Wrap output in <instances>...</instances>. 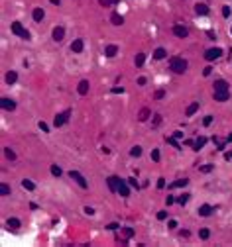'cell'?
I'll list each match as a JSON object with an SVG mask.
<instances>
[{"label":"cell","instance_id":"obj_1","mask_svg":"<svg viewBox=\"0 0 232 247\" xmlns=\"http://www.w3.org/2000/svg\"><path fill=\"white\" fill-rule=\"evenodd\" d=\"M169 67H171L173 73H177V75H183V73L187 71V61L181 57H173L171 61H169Z\"/></svg>","mask_w":232,"mask_h":247},{"label":"cell","instance_id":"obj_2","mask_svg":"<svg viewBox=\"0 0 232 247\" xmlns=\"http://www.w3.org/2000/svg\"><path fill=\"white\" fill-rule=\"evenodd\" d=\"M10 28H12V32L16 33V35H20V37H24V39H30V32L22 26L20 22H12V26H10Z\"/></svg>","mask_w":232,"mask_h":247},{"label":"cell","instance_id":"obj_3","mask_svg":"<svg viewBox=\"0 0 232 247\" xmlns=\"http://www.w3.org/2000/svg\"><path fill=\"white\" fill-rule=\"evenodd\" d=\"M71 118V110H65V112H61V114H57L55 116V120H53V126L55 128H61L63 124H67V120Z\"/></svg>","mask_w":232,"mask_h":247},{"label":"cell","instance_id":"obj_4","mask_svg":"<svg viewBox=\"0 0 232 247\" xmlns=\"http://www.w3.org/2000/svg\"><path fill=\"white\" fill-rule=\"evenodd\" d=\"M220 55H222V49H219V47H212V49H206L205 51L206 61H214V59H219Z\"/></svg>","mask_w":232,"mask_h":247},{"label":"cell","instance_id":"obj_5","mask_svg":"<svg viewBox=\"0 0 232 247\" xmlns=\"http://www.w3.org/2000/svg\"><path fill=\"white\" fill-rule=\"evenodd\" d=\"M0 106H2V110H6V112L16 110V102H14V100H10V98H6V96L0 98Z\"/></svg>","mask_w":232,"mask_h":247},{"label":"cell","instance_id":"obj_6","mask_svg":"<svg viewBox=\"0 0 232 247\" xmlns=\"http://www.w3.org/2000/svg\"><path fill=\"white\" fill-rule=\"evenodd\" d=\"M69 176H71L73 181H77V184H79L81 188H87V181H85V176L81 175L79 171H71V173H69Z\"/></svg>","mask_w":232,"mask_h":247},{"label":"cell","instance_id":"obj_7","mask_svg":"<svg viewBox=\"0 0 232 247\" xmlns=\"http://www.w3.org/2000/svg\"><path fill=\"white\" fill-rule=\"evenodd\" d=\"M173 33H175L177 37H187V35H189L187 28L185 26H179V24H177V26H173Z\"/></svg>","mask_w":232,"mask_h":247},{"label":"cell","instance_id":"obj_8","mask_svg":"<svg viewBox=\"0 0 232 247\" xmlns=\"http://www.w3.org/2000/svg\"><path fill=\"white\" fill-rule=\"evenodd\" d=\"M230 98L228 90H214V100H219V102H226Z\"/></svg>","mask_w":232,"mask_h":247},{"label":"cell","instance_id":"obj_9","mask_svg":"<svg viewBox=\"0 0 232 247\" xmlns=\"http://www.w3.org/2000/svg\"><path fill=\"white\" fill-rule=\"evenodd\" d=\"M63 37H65V30L61 26H55L53 28V39H55V41H61Z\"/></svg>","mask_w":232,"mask_h":247},{"label":"cell","instance_id":"obj_10","mask_svg":"<svg viewBox=\"0 0 232 247\" xmlns=\"http://www.w3.org/2000/svg\"><path fill=\"white\" fill-rule=\"evenodd\" d=\"M120 181H122V179H120V176H108V186H110V190H114V192H116V190H118V184H120Z\"/></svg>","mask_w":232,"mask_h":247},{"label":"cell","instance_id":"obj_11","mask_svg":"<svg viewBox=\"0 0 232 247\" xmlns=\"http://www.w3.org/2000/svg\"><path fill=\"white\" fill-rule=\"evenodd\" d=\"M212 212H214V206H209V204H205V206H201V208H199V216H203V218L211 216Z\"/></svg>","mask_w":232,"mask_h":247},{"label":"cell","instance_id":"obj_12","mask_svg":"<svg viewBox=\"0 0 232 247\" xmlns=\"http://www.w3.org/2000/svg\"><path fill=\"white\" fill-rule=\"evenodd\" d=\"M165 57H167V49L165 47H158L155 53H153V59H155V61H161V59H165Z\"/></svg>","mask_w":232,"mask_h":247},{"label":"cell","instance_id":"obj_13","mask_svg":"<svg viewBox=\"0 0 232 247\" xmlns=\"http://www.w3.org/2000/svg\"><path fill=\"white\" fill-rule=\"evenodd\" d=\"M118 194H122V196H130V186H128L124 181H120V184H118V190H116Z\"/></svg>","mask_w":232,"mask_h":247},{"label":"cell","instance_id":"obj_14","mask_svg":"<svg viewBox=\"0 0 232 247\" xmlns=\"http://www.w3.org/2000/svg\"><path fill=\"white\" fill-rule=\"evenodd\" d=\"M83 47H85L83 39H75L73 43H71V51H73V53H81V51H83Z\"/></svg>","mask_w":232,"mask_h":247},{"label":"cell","instance_id":"obj_15","mask_svg":"<svg viewBox=\"0 0 232 247\" xmlns=\"http://www.w3.org/2000/svg\"><path fill=\"white\" fill-rule=\"evenodd\" d=\"M77 92H79L81 96H83V94H87V92H89V80H81L79 86H77Z\"/></svg>","mask_w":232,"mask_h":247},{"label":"cell","instance_id":"obj_16","mask_svg":"<svg viewBox=\"0 0 232 247\" xmlns=\"http://www.w3.org/2000/svg\"><path fill=\"white\" fill-rule=\"evenodd\" d=\"M195 12L199 14V16H206V14H209V6H206V4H197V6H195Z\"/></svg>","mask_w":232,"mask_h":247},{"label":"cell","instance_id":"obj_17","mask_svg":"<svg viewBox=\"0 0 232 247\" xmlns=\"http://www.w3.org/2000/svg\"><path fill=\"white\" fill-rule=\"evenodd\" d=\"M6 226L10 229H18V228H20V220H18V218H8V220H6Z\"/></svg>","mask_w":232,"mask_h":247},{"label":"cell","instance_id":"obj_18","mask_svg":"<svg viewBox=\"0 0 232 247\" xmlns=\"http://www.w3.org/2000/svg\"><path fill=\"white\" fill-rule=\"evenodd\" d=\"M32 16H33V20H35V22H41V20H43V16H45V12H43L41 8H33Z\"/></svg>","mask_w":232,"mask_h":247},{"label":"cell","instance_id":"obj_19","mask_svg":"<svg viewBox=\"0 0 232 247\" xmlns=\"http://www.w3.org/2000/svg\"><path fill=\"white\" fill-rule=\"evenodd\" d=\"M16 80H18V73H16V71H8L6 73V83H8V85H14Z\"/></svg>","mask_w":232,"mask_h":247},{"label":"cell","instance_id":"obj_20","mask_svg":"<svg viewBox=\"0 0 232 247\" xmlns=\"http://www.w3.org/2000/svg\"><path fill=\"white\" fill-rule=\"evenodd\" d=\"M197 110H199V102H193V104L187 106L185 114H187V116H195V112H197Z\"/></svg>","mask_w":232,"mask_h":247},{"label":"cell","instance_id":"obj_21","mask_svg":"<svg viewBox=\"0 0 232 247\" xmlns=\"http://www.w3.org/2000/svg\"><path fill=\"white\" fill-rule=\"evenodd\" d=\"M152 116V112H150V108H142V110H140V116H138V120L140 122H146L148 118Z\"/></svg>","mask_w":232,"mask_h":247},{"label":"cell","instance_id":"obj_22","mask_svg":"<svg viewBox=\"0 0 232 247\" xmlns=\"http://www.w3.org/2000/svg\"><path fill=\"white\" fill-rule=\"evenodd\" d=\"M214 90H228V83L226 80H214Z\"/></svg>","mask_w":232,"mask_h":247},{"label":"cell","instance_id":"obj_23","mask_svg":"<svg viewBox=\"0 0 232 247\" xmlns=\"http://www.w3.org/2000/svg\"><path fill=\"white\" fill-rule=\"evenodd\" d=\"M187 179H179V181H175V182H171V184H169V188H181V186H185L187 184Z\"/></svg>","mask_w":232,"mask_h":247},{"label":"cell","instance_id":"obj_24","mask_svg":"<svg viewBox=\"0 0 232 247\" xmlns=\"http://www.w3.org/2000/svg\"><path fill=\"white\" fill-rule=\"evenodd\" d=\"M104 53H106V57H114V55L118 53V47H116V45H108L104 49Z\"/></svg>","mask_w":232,"mask_h":247},{"label":"cell","instance_id":"obj_25","mask_svg":"<svg viewBox=\"0 0 232 247\" xmlns=\"http://www.w3.org/2000/svg\"><path fill=\"white\" fill-rule=\"evenodd\" d=\"M144 61H146V55H144V53H138V55H136V59H134L136 67H144Z\"/></svg>","mask_w":232,"mask_h":247},{"label":"cell","instance_id":"obj_26","mask_svg":"<svg viewBox=\"0 0 232 247\" xmlns=\"http://www.w3.org/2000/svg\"><path fill=\"white\" fill-rule=\"evenodd\" d=\"M110 18H112V24H114V26H120V24L124 22V20H122V16H120L118 12H114L112 16H110Z\"/></svg>","mask_w":232,"mask_h":247},{"label":"cell","instance_id":"obj_27","mask_svg":"<svg viewBox=\"0 0 232 247\" xmlns=\"http://www.w3.org/2000/svg\"><path fill=\"white\" fill-rule=\"evenodd\" d=\"M22 186H24L26 190H35V184H33L32 181H28V179H24V181H22Z\"/></svg>","mask_w":232,"mask_h":247},{"label":"cell","instance_id":"obj_28","mask_svg":"<svg viewBox=\"0 0 232 247\" xmlns=\"http://www.w3.org/2000/svg\"><path fill=\"white\" fill-rule=\"evenodd\" d=\"M130 155H132V157H140V155H142V147H140V145L132 147V149H130Z\"/></svg>","mask_w":232,"mask_h":247},{"label":"cell","instance_id":"obj_29","mask_svg":"<svg viewBox=\"0 0 232 247\" xmlns=\"http://www.w3.org/2000/svg\"><path fill=\"white\" fill-rule=\"evenodd\" d=\"M205 143H206V137H199V139L195 141V145H193V147H195V149H201Z\"/></svg>","mask_w":232,"mask_h":247},{"label":"cell","instance_id":"obj_30","mask_svg":"<svg viewBox=\"0 0 232 247\" xmlns=\"http://www.w3.org/2000/svg\"><path fill=\"white\" fill-rule=\"evenodd\" d=\"M0 194H2V196L10 194V186H8V184H0Z\"/></svg>","mask_w":232,"mask_h":247},{"label":"cell","instance_id":"obj_31","mask_svg":"<svg viewBox=\"0 0 232 247\" xmlns=\"http://www.w3.org/2000/svg\"><path fill=\"white\" fill-rule=\"evenodd\" d=\"M51 175H53V176H59V175H61V167H57V165H51Z\"/></svg>","mask_w":232,"mask_h":247},{"label":"cell","instance_id":"obj_32","mask_svg":"<svg viewBox=\"0 0 232 247\" xmlns=\"http://www.w3.org/2000/svg\"><path fill=\"white\" fill-rule=\"evenodd\" d=\"M4 155H6L10 161H14V159H16V153H14L12 149H4Z\"/></svg>","mask_w":232,"mask_h":247},{"label":"cell","instance_id":"obj_33","mask_svg":"<svg viewBox=\"0 0 232 247\" xmlns=\"http://www.w3.org/2000/svg\"><path fill=\"white\" fill-rule=\"evenodd\" d=\"M209 235H211L209 229H201V231H199V237H201V239H209Z\"/></svg>","mask_w":232,"mask_h":247},{"label":"cell","instance_id":"obj_34","mask_svg":"<svg viewBox=\"0 0 232 247\" xmlns=\"http://www.w3.org/2000/svg\"><path fill=\"white\" fill-rule=\"evenodd\" d=\"M159 124H161V116H159V114H153V128H158Z\"/></svg>","mask_w":232,"mask_h":247},{"label":"cell","instance_id":"obj_35","mask_svg":"<svg viewBox=\"0 0 232 247\" xmlns=\"http://www.w3.org/2000/svg\"><path fill=\"white\" fill-rule=\"evenodd\" d=\"M201 173H211L212 171V165H203V167H199Z\"/></svg>","mask_w":232,"mask_h":247},{"label":"cell","instance_id":"obj_36","mask_svg":"<svg viewBox=\"0 0 232 247\" xmlns=\"http://www.w3.org/2000/svg\"><path fill=\"white\" fill-rule=\"evenodd\" d=\"M128 184H130V186H134L136 190L140 188V184H138V181H136V179H130V181H128Z\"/></svg>","mask_w":232,"mask_h":247},{"label":"cell","instance_id":"obj_37","mask_svg":"<svg viewBox=\"0 0 232 247\" xmlns=\"http://www.w3.org/2000/svg\"><path fill=\"white\" fill-rule=\"evenodd\" d=\"M163 96H165V90H155V96H153V98H158V100H161Z\"/></svg>","mask_w":232,"mask_h":247},{"label":"cell","instance_id":"obj_38","mask_svg":"<svg viewBox=\"0 0 232 247\" xmlns=\"http://www.w3.org/2000/svg\"><path fill=\"white\" fill-rule=\"evenodd\" d=\"M152 159H153V161H159V149H153L152 151Z\"/></svg>","mask_w":232,"mask_h":247},{"label":"cell","instance_id":"obj_39","mask_svg":"<svg viewBox=\"0 0 232 247\" xmlns=\"http://www.w3.org/2000/svg\"><path fill=\"white\" fill-rule=\"evenodd\" d=\"M124 235H126V237H134V229L132 228H126V229H124Z\"/></svg>","mask_w":232,"mask_h":247},{"label":"cell","instance_id":"obj_40","mask_svg":"<svg viewBox=\"0 0 232 247\" xmlns=\"http://www.w3.org/2000/svg\"><path fill=\"white\" fill-rule=\"evenodd\" d=\"M165 218H167V212H165V210L158 212V220H165Z\"/></svg>","mask_w":232,"mask_h":247},{"label":"cell","instance_id":"obj_41","mask_svg":"<svg viewBox=\"0 0 232 247\" xmlns=\"http://www.w3.org/2000/svg\"><path fill=\"white\" fill-rule=\"evenodd\" d=\"M222 16H224V18H228V16H230V8H228V6L222 8Z\"/></svg>","mask_w":232,"mask_h":247},{"label":"cell","instance_id":"obj_42","mask_svg":"<svg viewBox=\"0 0 232 247\" xmlns=\"http://www.w3.org/2000/svg\"><path fill=\"white\" fill-rule=\"evenodd\" d=\"M203 124H205V126H211V124H212V116H206L205 120H203Z\"/></svg>","mask_w":232,"mask_h":247},{"label":"cell","instance_id":"obj_43","mask_svg":"<svg viewBox=\"0 0 232 247\" xmlns=\"http://www.w3.org/2000/svg\"><path fill=\"white\" fill-rule=\"evenodd\" d=\"M167 143H171L173 147H179V143L175 141V137H169V139H167Z\"/></svg>","mask_w":232,"mask_h":247},{"label":"cell","instance_id":"obj_44","mask_svg":"<svg viewBox=\"0 0 232 247\" xmlns=\"http://www.w3.org/2000/svg\"><path fill=\"white\" fill-rule=\"evenodd\" d=\"M187 200H189V194H183V196L179 198V204H185Z\"/></svg>","mask_w":232,"mask_h":247},{"label":"cell","instance_id":"obj_45","mask_svg":"<svg viewBox=\"0 0 232 247\" xmlns=\"http://www.w3.org/2000/svg\"><path fill=\"white\" fill-rule=\"evenodd\" d=\"M173 202H175V198H173V196H167V200H165V204H167V206H171Z\"/></svg>","mask_w":232,"mask_h":247},{"label":"cell","instance_id":"obj_46","mask_svg":"<svg viewBox=\"0 0 232 247\" xmlns=\"http://www.w3.org/2000/svg\"><path fill=\"white\" fill-rule=\"evenodd\" d=\"M179 235H181V237H189V229H181Z\"/></svg>","mask_w":232,"mask_h":247},{"label":"cell","instance_id":"obj_47","mask_svg":"<svg viewBox=\"0 0 232 247\" xmlns=\"http://www.w3.org/2000/svg\"><path fill=\"white\" fill-rule=\"evenodd\" d=\"M158 186H159V188H163V186H165V179H159V181H158Z\"/></svg>","mask_w":232,"mask_h":247},{"label":"cell","instance_id":"obj_48","mask_svg":"<svg viewBox=\"0 0 232 247\" xmlns=\"http://www.w3.org/2000/svg\"><path fill=\"white\" fill-rule=\"evenodd\" d=\"M112 92H114V94H118V92H124V88H122V86H116V88H112Z\"/></svg>","mask_w":232,"mask_h":247},{"label":"cell","instance_id":"obj_49","mask_svg":"<svg viewBox=\"0 0 232 247\" xmlns=\"http://www.w3.org/2000/svg\"><path fill=\"white\" fill-rule=\"evenodd\" d=\"M40 128H41L43 131H49V128H47V124H43V122H40Z\"/></svg>","mask_w":232,"mask_h":247},{"label":"cell","instance_id":"obj_50","mask_svg":"<svg viewBox=\"0 0 232 247\" xmlns=\"http://www.w3.org/2000/svg\"><path fill=\"white\" fill-rule=\"evenodd\" d=\"M211 71H212L211 67H205V71H203V75H205V77H206V75H211Z\"/></svg>","mask_w":232,"mask_h":247},{"label":"cell","instance_id":"obj_51","mask_svg":"<svg viewBox=\"0 0 232 247\" xmlns=\"http://www.w3.org/2000/svg\"><path fill=\"white\" fill-rule=\"evenodd\" d=\"M169 228H171V229H173V228H177V222L171 220V222H169Z\"/></svg>","mask_w":232,"mask_h":247},{"label":"cell","instance_id":"obj_52","mask_svg":"<svg viewBox=\"0 0 232 247\" xmlns=\"http://www.w3.org/2000/svg\"><path fill=\"white\" fill-rule=\"evenodd\" d=\"M173 137H175V139H179V137H183V133H181V131H175V133H173Z\"/></svg>","mask_w":232,"mask_h":247},{"label":"cell","instance_id":"obj_53","mask_svg":"<svg viewBox=\"0 0 232 247\" xmlns=\"http://www.w3.org/2000/svg\"><path fill=\"white\" fill-rule=\"evenodd\" d=\"M100 4H102V6H110V2H108V0H100Z\"/></svg>","mask_w":232,"mask_h":247},{"label":"cell","instance_id":"obj_54","mask_svg":"<svg viewBox=\"0 0 232 247\" xmlns=\"http://www.w3.org/2000/svg\"><path fill=\"white\" fill-rule=\"evenodd\" d=\"M49 2H51V4H55V6H57V4H61V0H49Z\"/></svg>","mask_w":232,"mask_h":247},{"label":"cell","instance_id":"obj_55","mask_svg":"<svg viewBox=\"0 0 232 247\" xmlns=\"http://www.w3.org/2000/svg\"><path fill=\"white\" fill-rule=\"evenodd\" d=\"M108 2H110V4H118L120 0H108Z\"/></svg>","mask_w":232,"mask_h":247},{"label":"cell","instance_id":"obj_56","mask_svg":"<svg viewBox=\"0 0 232 247\" xmlns=\"http://www.w3.org/2000/svg\"><path fill=\"white\" fill-rule=\"evenodd\" d=\"M226 159H232V153H226Z\"/></svg>","mask_w":232,"mask_h":247}]
</instances>
